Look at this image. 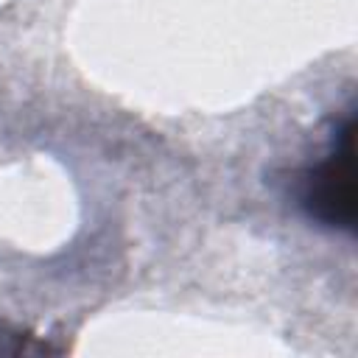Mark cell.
<instances>
[{
	"mask_svg": "<svg viewBox=\"0 0 358 358\" xmlns=\"http://www.w3.org/2000/svg\"><path fill=\"white\" fill-rule=\"evenodd\" d=\"M299 204L310 218L324 227L347 229L355 227V120L344 117L333 129L324 154L302 173Z\"/></svg>",
	"mask_w": 358,
	"mask_h": 358,
	"instance_id": "obj_1",
	"label": "cell"
}]
</instances>
